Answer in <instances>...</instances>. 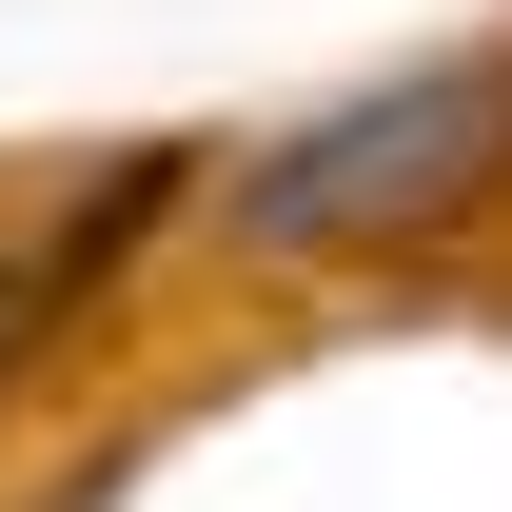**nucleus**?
<instances>
[{
    "label": "nucleus",
    "mask_w": 512,
    "mask_h": 512,
    "mask_svg": "<svg viewBox=\"0 0 512 512\" xmlns=\"http://www.w3.org/2000/svg\"><path fill=\"white\" fill-rule=\"evenodd\" d=\"M493 178H512V40H473V60L355 79V99H316L296 138H256L217 217H237V256H414Z\"/></svg>",
    "instance_id": "f257e3e1"
}]
</instances>
